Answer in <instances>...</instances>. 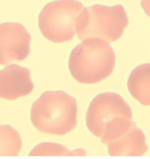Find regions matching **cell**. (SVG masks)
I'll return each mask as SVG.
<instances>
[{
    "mask_svg": "<svg viewBox=\"0 0 150 159\" xmlns=\"http://www.w3.org/2000/svg\"><path fill=\"white\" fill-rule=\"evenodd\" d=\"M77 102L62 90L43 92L32 105L31 120L39 132L63 136L77 123Z\"/></svg>",
    "mask_w": 150,
    "mask_h": 159,
    "instance_id": "cell-1",
    "label": "cell"
},
{
    "mask_svg": "<svg viewBox=\"0 0 150 159\" xmlns=\"http://www.w3.org/2000/svg\"><path fill=\"white\" fill-rule=\"evenodd\" d=\"M116 55L107 41L87 38L71 52L69 69L73 78L83 84H94L107 78L113 72Z\"/></svg>",
    "mask_w": 150,
    "mask_h": 159,
    "instance_id": "cell-2",
    "label": "cell"
},
{
    "mask_svg": "<svg viewBox=\"0 0 150 159\" xmlns=\"http://www.w3.org/2000/svg\"><path fill=\"white\" fill-rule=\"evenodd\" d=\"M129 24V18L122 5L95 4L82 11L76 21L75 28L80 40L97 38L111 43L122 36Z\"/></svg>",
    "mask_w": 150,
    "mask_h": 159,
    "instance_id": "cell-3",
    "label": "cell"
},
{
    "mask_svg": "<svg viewBox=\"0 0 150 159\" xmlns=\"http://www.w3.org/2000/svg\"><path fill=\"white\" fill-rule=\"evenodd\" d=\"M85 8L77 0H57L47 4L38 17L42 35L55 43L69 41L76 34V21Z\"/></svg>",
    "mask_w": 150,
    "mask_h": 159,
    "instance_id": "cell-4",
    "label": "cell"
},
{
    "mask_svg": "<svg viewBox=\"0 0 150 159\" xmlns=\"http://www.w3.org/2000/svg\"><path fill=\"white\" fill-rule=\"evenodd\" d=\"M101 142L110 156H143L148 150L145 136L132 120L118 117L105 128Z\"/></svg>",
    "mask_w": 150,
    "mask_h": 159,
    "instance_id": "cell-5",
    "label": "cell"
},
{
    "mask_svg": "<svg viewBox=\"0 0 150 159\" xmlns=\"http://www.w3.org/2000/svg\"><path fill=\"white\" fill-rule=\"evenodd\" d=\"M131 108L121 96L114 92H104L97 95L90 103L86 116L88 130L98 138H102L110 122L116 118L132 120Z\"/></svg>",
    "mask_w": 150,
    "mask_h": 159,
    "instance_id": "cell-6",
    "label": "cell"
},
{
    "mask_svg": "<svg viewBox=\"0 0 150 159\" xmlns=\"http://www.w3.org/2000/svg\"><path fill=\"white\" fill-rule=\"evenodd\" d=\"M31 35L20 23L0 25V65L24 60L30 53Z\"/></svg>",
    "mask_w": 150,
    "mask_h": 159,
    "instance_id": "cell-7",
    "label": "cell"
},
{
    "mask_svg": "<svg viewBox=\"0 0 150 159\" xmlns=\"http://www.w3.org/2000/svg\"><path fill=\"white\" fill-rule=\"evenodd\" d=\"M29 69L10 65L0 70V98L9 101L29 95L33 89Z\"/></svg>",
    "mask_w": 150,
    "mask_h": 159,
    "instance_id": "cell-8",
    "label": "cell"
},
{
    "mask_svg": "<svg viewBox=\"0 0 150 159\" xmlns=\"http://www.w3.org/2000/svg\"><path fill=\"white\" fill-rule=\"evenodd\" d=\"M129 92L144 106L150 105V64H142L131 72L127 80Z\"/></svg>",
    "mask_w": 150,
    "mask_h": 159,
    "instance_id": "cell-9",
    "label": "cell"
},
{
    "mask_svg": "<svg viewBox=\"0 0 150 159\" xmlns=\"http://www.w3.org/2000/svg\"><path fill=\"white\" fill-rule=\"evenodd\" d=\"M22 146L21 135L15 129L0 125V156H18Z\"/></svg>",
    "mask_w": 150,
    "mask_h": 159,
    "instance_id": "cell-10",
    "label": "cell"
},
{
    "mask_svg": "<svg viewBox=\"0 0 150 159\" xmlns=\"http://www.w3.org/2000/svg\"><path fill=\"white\" fill-rule=\"evenodd\" d=\"M82 148L70 151L64 146L58 143L44 142L38 144L29 153V156H86Z\"/></svg>",
    "mask_w": 150,
    "mask_h": 159,
    "instance_id": "cell-11",
    "label": "cell"
},
{
    "mask_svg": "<svg viewBox=\"0 0 150 159\" xmlns=\"http://www.w3.org/2000/svg\"><path fill=\"white\" fill-rule=\"evenodd\" d=\"M141 5L145 13L150 17V0H141Z\"/></svg>",
    "mask_w": 150,
    "mask_h": 159,
    "instance_id": "cell-12",
    "label": "cell"
}]
</instances>
